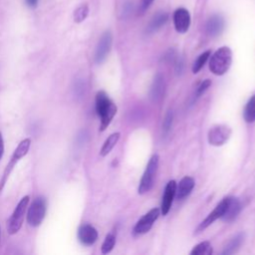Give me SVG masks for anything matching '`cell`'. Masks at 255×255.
<instances>
[{
    "label": "cell",
    "instance_id": "5",
    "mask_svg": "<svg viewBox=\"0 0 255 255\" xmlns=\"http://www.w3.org/2000/svg\"><path fill=\"white\" fill-rule=\"evenodd\" d=\"M46 210H47V203H46V199L42 196H38L36 197L27 212V222L30 226L32 227H37L39 226L46 214Z\"/></svg>",
    "mask_w": 255,
    "mask_h": 255
},
{
    "label": "cell",
    "instance_id": "3",
    "mask_svg": "<svg viewBox=\"0 0 255 255\" xmlns=\"http://www.w3.org/2000/svg\"><path fill=\"white\" fill-rule=\"evenodd\" d=\"M30 197L28 195L24 196L17 204V206L15 207L12 215L10 216L8 222H7V232L10 235H14L16 234L24 221V216L28 207V203H29Z\"/></svg>",
    "mask_w": 255,
    "mask_h": 255
},
{
    "label": "cell",
    "instance_id": "2",
    "mask_svg": "<svg viewBox=\"0 0 255 255\" xmlns=\"http://www.w3.org/2000/svg\"><path fill=\"white\" fill-rule=\"evenodd\" d=\"M30 146H31V138L27 137V138H24V139H22V140L20 141V143L18 144V146H17L16 149L14 150V152H13V154H12V156H11V159H10V161L8 162V164L6 165L5 170H4V172H3V176H2V178H1V180H0V191L3 189V187H4V185H5L6 181H7V179H8V177H9L10 173L12 172L13 168L15 167V165L17 164V162H18L22 157H24V156L27 154V152L29 151Z\"/></svg>",
    "mask_w": 255,
    "mask_h": 255
},
{
    "label": "cell",
    "instance_id": "8",
    "mask_svg": "<svg viewBox=\"0 0 255 255\" xmlns=\"http://www.w3.org/2000/svg\"><path fill=\"white\" fill-rule=\"evenodd\" d=\"M160 210L158 208H152L147 213H145L134 225L133 234L141 235L148 232L153 224V222L157 219Z\"/></svg>",
    "mask_w": 255,
    "mask_h": 255
},
{
    "label": "cell",
    "instance_id": "11",
    "mask_svg": "<svg viewBox=\"0 0 255 255\" xmlns=\"http://www.w3.org/2000/svg\"><path fill=\"white\" fill-rule=\"evenodd\" d=\"M176 192V182L175 180H169L165 186L164 193L162 195L161 205H160V211L162 215H166L171 207L173 198L175 196Z\"/></svg>",
    "mask_w": 255,
    "mask_h": 255
},
{
    "label": "cell",
    "instance_id": "28",
    "mask_svg": "<svg viewBox=\"0 0 255 255\" xmlns=\"http://www.w3.org/2000/svg\"><path fill=\"white\" fill-rule=\"evenodd\" d=\"M153 2V0H141V4H140V13H144V11L151 5V3Z\"/></svg>",
    "mask_w": 255,
    "mask_h": 255
},
{
    "label": "cell",
    "instance_id": "16",
    "mask_svg": "<svg viewBox=\"0 0 255 255\" xmlns=\"http://www.w3.org/2000/svg\"><path fill=\"white\" fill-rule=\"evenodd\" d=\"M168 20V15L166 12H157L153 17L150 19L147 27H146V32L148 34L154 33L157 30H159Z\"/></svg>",
    "mask_w": 255,
    "mask_h": 255
},
{
    "label": "cell",
    "instance_id": "29",
    "mask_svg": "<svg viewBox=\"0 0 255 255\" xmlns=\"http://www.w3.org/2000/svg\"><path fill=\"white\" fill-rule=\"evenodd\" d=\"M26 2V5L29 7V8H36L38 6V2L39 0H25Z\"/></svg>",
    "mask_w": 255,
    "mask_h": 255
},
{
    "label": "cell",
    "instance_id": "13",
    "mask_svg": "<svg viewBox=\"0 0 255 255\" xmlns=\"http://www.w3.org/2000/svg\"><path fill=\"white\" fill-rule=\"evenodd\" d=\"M224 29V19L221 15L214 14L206 22V32L211 37H216Z\"/></svg>",
    "mask_w": 255,
    "mask_h": 255
},
{
    "label": "cell",
    "instance_id": "20",
    "mask_svg": "<svg viewBox=\"0 0 255 255\" xmlns=\"http://www.w3.org/2000/svg\"><path fill=\"white\" fill-rule=\"evenodd\" d=\"M243 239H244V234L240 233V234L236 235L234 238H232L227 243V245L225 246L224 250L222 251V254L223 255H230V254H233L234 252H236L237 249L239 248V246L241 245Z\"/></svg>",
    "mask_w": 255,
    "mask_h": 255
},
{
    "label": "cell",
    "instance_id": "19",
    "mask_svg": "<svg viewBox=\"0 0 255 255\" xmlns=\"http://www.w3.org/2000/svg\"><path fill=\"white\" fill-rule=\"evenodd\" d=\"M120 135H121V133L120 132H114V133H112L107 139H106V141L104 142V144H103V146H102V148H101V150H100V154L102 155V156H106V155H108L110 152H111V150L115 147V145L117 144V142H118V140H119V138H120Z\"/></svg>",
    "mask_w": 255,
    "mask_h": 255
},
{
    "label": "cell",
    "instance_id": "25",
    "mask_svg": "<svg viewBox=\"0 0 255 255\" xmlns=\"http://www.w3.org/2000/svg\"><path fill=\"white\" fill-rule=\"evenodd\" d=\"M115 244H116V236L114 234H112V233H109L106 236V238H105V240H104V242L102 244V248H101L102 253L103 254L110 253L113 250Z\"/></svg>",
    "mask_w": 255,
    "mask_h": 255
},
{
    "label": "cell",
    "instance_id": "26",
    "mask_svg": "<svg viewBox=\"0 0 255 255\" xmlns=\"http://www.w3.org/2000/svg\"><path fill=\"white\" fill-rule=\"evenodd\" d=\"M172 112L171 111H168L164 117V120H163V124H162V130H163V133L166 134L168 133V131L170 130V128H171V125H172Z\"/></svg>",
    "mask_w": 255,
    "mask_h": 255
},
{
    "label": "cell",
    "instance_id": "15",
    "mask_svg": "<svg viewBox=\"0 0 255 255\" xmlns=\"http://www.w3.org/2000/svg\"><path fill=\"white\" fill-rule=\"evenodd\" d=\"M194 187V180L190 176H184L176 185L175 196L177 199H183L188 196Z\"/></svg>",
    "mask_w": 255,
    "mask_h": 255
},
{
    "label": "cell",
    "instance_id": "17",
    "mask_svg": "<svg viewBox=\"0 0 255 255\" xmlns=\"http://www.w3.org/2000/svg\"><path fill=\"white\" fill-rule=\"evenodd\" d=\"M164 93V79L160 74H157L152 82L151 88H150V99L153 102H156L161 99L162 95Z\"/></svg>",
    "mask_w": 255,
    "mask_h": 255
},
{
    "label": "cell",
    "instance_id": "12",
    "mask_svg": "<svg viewBox=\"0 0 255 255\" xmlns=\"http://www.w3.org/2000/svg\"><path fill=\"white\" fill-rule=\"evenodd\" d=\"M78 238L83 245L91 246L98 239V231L90 224H83L78 230Z\"/></svg>",
    "mask_w": 255,
    "mask_h": 255
},
{
    "label": "cell",
    "instance_id": "22",
    "mask_svg": "<svg viewBox=\"0 0 255 255\" xmlns=\"http://www.w3.org/2000/svg\"><path fill=\"white\" fill-rule=\"evenodd\" d=\"M191 255H210L212 254V246L210 242L203 241L195 245L190 252Z\"/></svg>",
    "mask_w": 255,
    "mask_h": 255
},
{
    "label": "cell",
    "instance_id": "1",
    "mask_svg": "<svg viewBox=\"0 0 255 255\" xmlns=\"http://www.w3.org/2000/svg\"><path fill=\"white\" fill-rule=\"evenodd\" d=\"M232 63V52L229 47L223 46L217 49L210 58L209 70L216 76L224 75Z\"/></svg>",
    "mask_w": 255,
    "mask_h": 255
},
{
    "label": "cell",
    "instance_id": "9",
    "mask_svg": "<svg viewBox=\"0 0 255 255\" xmlns=\"http://www.w3.org/2000/svg\"><path fill=\"white\" fill-rule=\"evenodd\" d=\"M113 42V36L110 31H106L100 38V41L97 46L96 54H95V61L97 64H102L107 56L110 53L111 47Z\"/></svg>",
    "mask_w": 255,
    "mask_h": 255
},
{
    "label": "cell",
    "instance_id": "27",
    "mask_svg": "<svg viewBox=\"0 0 255 255\" xmlns=\"http://www.w3.org/2000/svg\"><path fill=\"white\" fill-rule=\"evenodd\" d=\"M210 85H211V81L210 80L206 79L205 81H203L200 84V86L197 88V90H196V98H199L202 94H204V92L210 87Z\"/></svg>",
    "mask_w": 255,
    "mask_h": 255
},
{
    "label": "cell",
    "instance_id": "21",
    "mask_svg": "<svg viewBox=\"0 0 255 255\" xmlns=\"http://www.w3.org/2000/svg\"><path fill=\"white\" fill-rule=\"evenodd\" d=\"M243 118L246 123L255 122V95L252 96L247 102L243 112Z\"/></svg>",
    "mask_w": 255,
    "mask_h": 255
},
{
    "label": "cell",
    "instance_id": "6",
    "mask_svg": "<svg viewBox=\"0 0 255 255\" xmlns=\"http://www.w3.org/2000/svg\"><path fill=\"white\" fill-rule=\"evenodd\" d=\"M231 135V128L225 125L213 126L207 134L208 142L211 145L220 146L223 145Z\"/></svg>",
    "mask_w": 255,
    "mask_h": 255
},
{
    "label": "cell",
    "instance_id": "30",
    "mask_svg": "<svg viewBox=\"0 0 255 255\" xmlns=\"http://www.w3.org/2000/svg\"><path fill=\"white\" fill-rule=\"evenodd\" d=\"M3 152H4V140H3V136H2V133L0 132V159L3 155Z\"/></svg>",
    "mask_w": 255,
    "mask_h": 255
},
{
    "label": "cell",
    "instance_id": "24",
    "mask_svg": "<svg viewBox=\"0 0 255 255\" xmlns=\"http://www.w3.org/2000/svg\"><path fill=\"white\" fill-rule=\"evenodd\" d=\"M210 54H211L210 51H206V52H203L202 54H200L198 56V58L194 61L193 66H192V73L193 74H196L201 70V68L204 66V64L208 60Z\"/></svg>",
    "mask_w": 255,
    "mask_h": 255
},
{
    "label": "cell",
    "instance_id": "18",
    "mask_svg": "<svg viewBox=\"0 0 255 255\" xmlns=\"http://www.w3.org/2000/svg\"><path fill=\"white\" fill-rule=\"evenodd\" d=\"M240 210H241V205H240L238 198L230 196V201H229L228 207H227L224 215L222 216V219L227 222L232 221L237 217Z\"/></svg>",
    "mask_w": 255,
    "mask_h": 255
},
{
    "label": "cell",
    "instance_id": "4",
    "mask_svg": "<svg viewBox=\"0 0 255 255\" xmlns=\"http://www.w3.org/2000/svg\"><path fill=\"white\" fill-rule=\"evenodd\" d=\"M158 160H159V156L157 154H153L146 167L145 170L141 176L139 185H138V193L139 194H144L146 192H148L151 187L153 186V182H154V177L157 171V167H158Z\"/></svg>",
    "mask_w": 255,
    "mask_h": 255
},
{
    "label": "cell",
    "instance_id": "10",
    "mask_svg": "<svg viewBox=\"0 0 255 255\" xmlns=\"http://www.w3.org/2000/svg\"><path fill=\"white\" fill-rule=\"evenodd\" d=\"M173 24L174 28L178 33H185L189 29L190 26V14L189 12L183 8H177L173 12Z\"/></svg>",
    "mask_w": 255,
    "mask_h": 255
},
{
    "label": "cell",
    "instance_id": "23",
    "mask_svg": "<svg viewBox=\"0 0 255 255\" xmlns=\"http://www.w3.org/2000/svg\"><path fill=\"white\" fill-rule=\"evenodd\" d=\"M89 15V6L87 4H82L79 7L76 8L73 14L74 21L76 23H81L83 22Z\"/></svg>",
    "mask_w": 255,
    "mask_h": 255
},
{
    "label": "cell",
    "instance_id": "7",
    "mask_svg": "<svg viewBox=\"0 0 255 255\" xmlns=\"http://www.w3.org/2000/svg\"><path fill=\"white\" fill-rule=\"evenodd\" d=\"M229 201H230V196L224 197L216 205V207L207 215V217L198 225V227L196 229V232L203 231L205 228H207L209 225H211L215 220H217L219 218H222V216L224 215V213H225V211H226V209L228 207Z\"/></svg>",
    "mask_w": 255,
    "mask_h": 255
},
{
    "label": "cell",
    "instance_id": "14",
    "mask_svg": "<svg viewBox=\"0 0 255 255\" xmlns=\"http://www.w3.org/2000/svg\"><path fill=\"white\" fill-rule=\"evenodd\" d=\"M114 102L109 98L106 92L99 91L96 95V112L98 116L101 118L104 114L108 112V110L112 107Z\"/></svg>",
    "mask_w": 255,
    "mask_h": 255
}]
</instances>
